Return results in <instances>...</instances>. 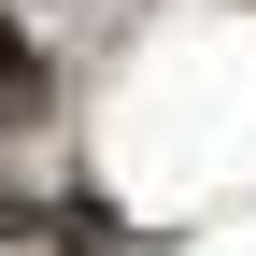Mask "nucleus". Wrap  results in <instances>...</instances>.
<instances>
[{
    "instance_id": "f257e3e1",
    "label": "nucleus",
    "mask_w": 256,
    "mask_h": 256,
    "mask_svg": "<svg viewBox=\"0 0 256 256\" xmlns=\"http://www.w3.org/2000/svg\"><path fill=\"white\" fill-rule=\"evenodd\" d=\"M28 114H43V57H28V28L0 14V128H28Z\"/></svg>"
}]
</instances>
